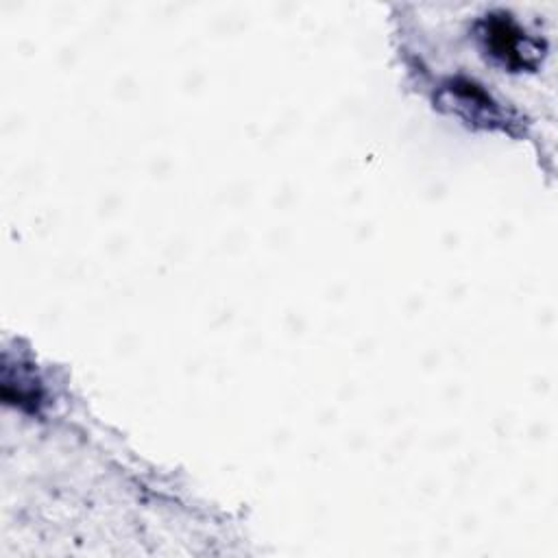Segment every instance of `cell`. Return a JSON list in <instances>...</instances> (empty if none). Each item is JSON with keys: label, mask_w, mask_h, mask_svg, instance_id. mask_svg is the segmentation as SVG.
Masks as SVG:
<instances>
[{"label": "cell", "mask_w": 558, "mask_h": 558, "mask_svg": "<svg viewBox=\"0 0 558 558\" xmlns=\"http://www.w3.org/2000/svg\"><path fill=\"white\" fill-rule=\"evenodd\" d=\"M482 48L510 72L536 70L543 57L541 39L527 35L508 13H488L477 22Z\"/></svg>", "instance_id": "1"}, {"label": "cell", "mask_w": 558, "mask_h": 558, "mask_svg": "<svg viewBox=\"0 0 558 558\" xmlns=\"http://www.w3.org/2000/svg\"><path fill=\"white\" fill-rule=\"evenodd\" d=\"M440 92L445 94L447 105H451V109H456L466 120L484 122L486 126L488 124H499V126L506 129V113L490 98V94L480 83H475L473 78H466V76L447 78L442 83Z\"/></svg>", "instance_id": "2"}]
</instances>
